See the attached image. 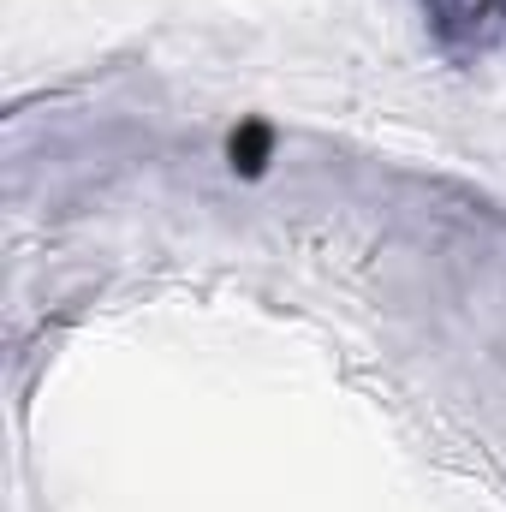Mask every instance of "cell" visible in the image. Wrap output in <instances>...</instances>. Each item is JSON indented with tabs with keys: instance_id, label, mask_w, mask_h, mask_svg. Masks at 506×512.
I'll list each match as a JSON object with an SVG mask.
<instances>
[{
	"instance_id": "cell-1",
	"label": "cell",
	"mask_w": 506,
	"mask_h": 512,
	"mask_svg": "<svg viewBox=\"0 0 506 512\" xmlns=\"http://www.w3.org/2000/svg\"><path fill=\"white\" fill-rule=\"evenodd\" d=\"M429 18L441 42L465 54H489L495 42H506V0H429Z\"/></svg>"
}]
</instances>
